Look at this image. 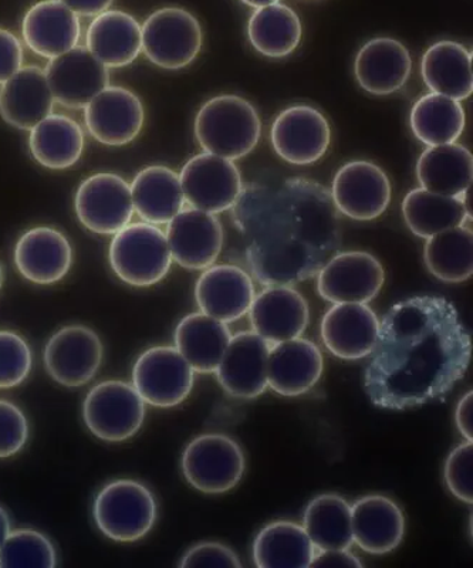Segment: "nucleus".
<instances>
[{"label": "nucleus", "mask_w": 473, "mask_h": 568, "mask_svg": "<svg viewBox=\"0 0 473 568\" xmlns=\"http://www.w3.org/2000/svg\"><path fill=\"white\" fill-rule=\"evenodd\" d=\"M78 17H99L113 4L114 0H59Z\"/></svg>", "instance_id": "09e8293b"}, {"label": "nucleus", "mask_w": 473, "mask_h": 568, "mask_svg": "<svg viewBox=\"0 0 473 568\" xmlns=\"http://www.w3.org/2000/svg\"><path fill=\"white\" fill-rule=\"evenodd\" d=\"M353 542L370 555H386L401 545L405 535V517L390 497L370 495L351 506Z\"/></svg>", "instance_id": "393cba45"}, {"label": "nucleus", "mask_w": 473, "mask_h": 568, "mask_svg": "<svg viewBox=\"0 0 473 568\" xmlns=\"http://www.w3.org/2000/svg\"><path fill=\"white\" fill-rule=\"evenodd\" d=\"M313 568H363V562L354 552L344 550H315L312 560Z\"/></svg>", "instance_id": "de8ad7c7"}, {"label": "nucleus", "mask_w": 473, "mask_h": 568, "mask_svg": "<svg viewBox=\"0 0 473 568\" xmlns=\"http://www.w3.org/2000/svg\"><path fill=\"white\" fill-rule=\"evenodd\" d=\"M85 125L101 144H130L144 125V105L139 95L124 88H107L85 106Z\"/></svg>", "instance_id": "aec40b11"}, {"label": "nucleus", "mask_w": 473, "mask_h": 568, "mask_svg": "<svg viewBox=\"0 0 473 568\" xmlns=\"http://www.w3.org/2000/svg\"><path fill=\"white\" fill-rule=\"evenodd\" d=\"M332 197L338 211L351 220L373 221L390 206L389 176L373 162H349L334 176Z\"/></svg>", "instance_id": "2eb2a0df"}, {"label": "nucleus", "mask_w": 473, "mask_h": 568, "mask_svg": "<svg viewBox=\"0 0 473 568\" xmlns=\"http://www.w3.org/2000/svg\"><path fill=\"white\" fill-rule=\"evenodd\" d=\"M165 236L171 257L190 271H205L222 252V223L210 212L182 210L168 222Z\"/></svg>", "instance_id": "dca6fc26"}, {"label": "nucleus", "mask_w": 473, "mask_h": 568, "mask_svg": "<svg viewBox=\"0 0 473 568\" xmlns=\"http://www.w3.org/2000/svg\"><path fill=\"white\" fill-rule=\"evenodd\" d=\"M271 344L254 332L236 334L229 342L218 368L217 379L229 395L254 399L268 387V359Z\"/></svg>", "instance_id": "a211bd4d"}, {"label": "nucleus", "mask_w": 473, "mask_h": 568, "mask_svg": "<svg viewBox=\"0 0 473 568\" xmlns=\"http://www.w3.org/2000/svg\"><path fill=\"white\" fill-rule=\"evenodd\" d=\"M424 262L431 275L442 282H466L473 273L471 227H452L429 237L424 247Z\"/></svg>", "instance_id": "ea45409f"}, {"label": "nucleus", "mask_w": 473, "mask_h": 568, "mask_svg": "<svg viewBox=\"0 0 473 568\" xmlns=\"http://www.w3.org/2000/svg\"><path fill=\"white\" fill-rule=\"evenodd\" d=\"M3 283H4V271H3L2 263H0V291H2Z\"/></svg>", "instance_id": "864d4df0"}, {"label": "nucleus", "mask_w": 473, "mask_h": 568, "mask_svg": "<svg viewBox=\"0 0 473 568\" xmlns=\"http://www.w3.org/2000/svg\"><path fill=\"white\" fill-rule=\"evenodd\" d=\"M10 532V519L7 514V510L0 506V547H2L3 541L7 540V537Z\"/></svg>", "instance_id": "3c124183"}, {"label": "nucleus", "mask_w": 473, "mask_h": 568, "mask_svg": "<svg viewBox=\"0 0 473 568\" xmlns=\"http://www.w3.org/2000/svg\"><path fill=\"white\" fill-rule=\"evenodd\" d=\"M23 49L17 36L0 29V84L22 69Z\"/></svg>", "instance_id": "49530a36"}, {"label": "nucleus", "mask_w": 473, "mask_h": 568, "mask_svg": "<svg viewBox=\"0 0 473 568\" xmlns=\"http://www.w3.org/2000/svg\"><path fill=\"white\" fill-rule=\"evenodd\" d=\"M380 320L368 304H334L324 314L320 334L325 348L342 359L369 357L378 342Z\"/></svg>", "instance_id": "412c9836"}, {"label": "nucleus", "mask_w": 473, "mask_h": 568, "mask_svg": "<svg viewBox=\"0 0 473 568\" xmlns=\"http://www.w3.org/2000/svg\"><path fill=\"white\" fill-rule=\"evenodd\" d=\"M88 49L105 68H125L141 52V27L131 14L105 10L91 22Z\"/></svg>", "instance_id": "c756f323"}, {"label": "nucleus", "mask_w": 473, "mask_h": 568, "mask_svg": "<svg viewBox=\"0 0 473 568\" xmlns=\"http://www.w3.org/2000/svg\"><path fill=\"white\" fill-rule=\"evenodd\" d=\"M248 313L253 332L271 346L302 337L310 322L306 298L290 286H269L254 294Z\"/></svg>", "instance_id": "6ab92c4d"}, {"label": "nucleus", "mask_w": 473, "mask_h": 568, "mask_svg": "<svg viewBox=\"0 0 473 568\" xmlns=\"http://www.w3.org/2000/svg\"><path fill=\"white\" fill-rule=\"evenodd\" d=\"M261 131L258 111L239 95L211 99L195 119V136L202 150L231 161L251 154Z\"/></svg>", "instance_id": "7ed1b4c3"}, {"label": "nucleus", "mask_w": 473, "mask_h": 568, "mask_svg": "<svg viewBox=\"0 0 473 568\" xmlns=\"http://www.w3.org/2000/svg\"><path fill=\"white\" fill-rule=\"evenodd\" d=\"M195 298L201 313L207 316L227 324L238 322L252 306V277L233 265L208 267L198 278Z\"/></svg>", "instance_id": "4be33fe9"}, {"label": "nucleus", "mask_w": 473, "mask_h": 568, "mask_svg": "<svg viewBox=\"0 0 473 568\" xmlns=\"http://www.w3.org/2000/svg\"><path fill=\"white\" fill-rule=\"evenodd\" d=\"M466 200L434 194L424 187L411 191L403 202L406 226L422 240H429L452 227L466 226V222L471 221Z\"/></svg>", "instance_id": "c9c22d12"}, {"label": "nucleus", "mask_w": 473, "mask_h": 568, "mask_svg": "<svg viewBox=\"0 0 473 568\" xmlns=\"http://www.w3.org/2000/svg\"><path fill=\"white\" fill-rule=\"evenodd\" d=\"M29 149L44 169L68 170L83 154V130L69 116L50 114L30 130Z\"/></svg>", "instance_id": "f704fd0d"}, {"label": "nucleus", "mask_w": 473, "mask_h": 568, "mask_svg": "<svg viewBox=\"0 0 473 568\" xmlns=\"http://www.w3.org/2000/svg\"><path fill=\"white\" fill-rule=\"evenodd\" d=\"M109 258L115 275L134 287L154 286L172 263L165 233L151 223H132L117 232Z\"/></svg>", "instance_id": "20e7f679"}, {"label": "nucleus", "mask_w": 473, "mask_h": 568, "mask_svg": "<svg viewBox=\"0 0 473 568\" xmlns=\"http://www.w3.org/2000/svg\"><path fill=\"white\" fill-rule=\"evenodd\" d=\"M421 73L432 93L456 101L472 95V53L465 45L451 40L431 45L422 58Z\"/></svg>", "instance_id": "2f4dec72"}, {"label": "nucleus", "mask_w": 473, "mask_h": 568, "mask_svg": "<svg viewBox=\"0 0 473 568\" xmlns=\"http://www.w3.org/2000/svg\"><path fill=\"white\" fill-rule=\"evenodd\" d=\"M412 133L429 146L454 144L465 129V111L460 101L426 94L412 106Z\"/></svg>", "instance_id": "58836bf2"}, {"label": "nucleus", "mask_w": 473, "mask_h": 568, "mask_svg": "<svg viewBox=\"0 0 473 568\" xmlns=\"http://www.w3.org/2000/svg\"><path fill=\"white\" fill-rule=\"evenodd\" d=\"M324 358L310 339L298 337L274 344L268 359V387L283 397H299L322 378Z\"/></svg>", "instance_id": "5701e85b"}, {"label": "nucleus", "mask_w": 473, "mask_h": 568, "mask_svg": "<svg viewBox=\"0 0 473 568\" xmlns=\"http://www.w3.org/2000/svg\"><path fill=\"white\" fill-rule=\"evenodd\" d=\"M302 34L298 13L286 4L259 8L249 19V42L266 58L282 59L292 54L299 48Z\"/></svg>", "instance_id": "e433bc0d"}, {"label": "nucleus", "mask_w": 473, "mask_h": 568, "mask_svg": "<svg viewBox=\"0 0 473 568\" xmlns=\"http://www.w3.org/2000/svg\"><path fill=\"white\" fill-rule=\"evenodd\" d=\"M22 33L36 54L54 59L78 45L80 20L59 0H43L24 14Z\"/></svg>", "instance_id": "cd10ccee"}, {"label": "nucleus", "mask_w": 473, "mask_h": 568, "mask_svg": "<svg viewBox=\"0 0 473 568\" xmlns=\"http://www.w3.org/2000/svg\"><path fill=\"white\" fill-rule=\"evenodd\" d=\"M81 225L97 235H115L129 225L134 205L131 187L115 174H95L79 186L74 200Z\"/></svg>", "instance_id": "ddd939ff"}, {"label": "nucleus", "mask_w": 473, "mask_h": 568, "mask_svg": "<svg viewBox=\"0 0 473 568\" xmlns=\"http://www.w3.org/2000/svg\"><path fill=\"white\" fill-rule=\"evenodd\" d=\"M472 464L473 446L466 440L447 455L444 469L447 489L456 499L467 505H472L473 501Z\"/></svg>", "instance_id": "37998d69"}, {"label": "nucleus", "mask_w": 473, "mask_h": 568, "mask_svg": "<svg viewBox=\"0 0 473 568\" xmlns=\"http://www.w3.org/2000/svg\"><path fill=\"white\" fill-rule=\"evenodd\" d=\"M231 338L227 323L203 313L190 314L175 328V348L201 374L215 373Z\"/></svg>", "instance_id": "473e14b6"}, {"label": "nucleus", "mask_w": 473, "mask_h": 568, "mask_svg": "<svg viewBox=\"0 0 473 568\" xmlns=\"http://www.w3.org/2000/svg\"><path fill=\"white\" fill-rule=\"evenodd\" d=\"M384 282V267L378 257L368 252H344L320 268L318 291L333 304H368L379 296Z\"/></svg>", "instance_id": "9b49d317"}, {"label": "nucleus", "mask_w": 473, "mask_h": 568, "mask_svg": "<svg viewBox=\"0 0 473 568\" xmlns=\"http://www.w3.org/2000/svg\"><path fill=\"white\" fill-rule=\"evenodd\" d=\"M94 519L100 531L111 540H140L149 535L155 525V497L140 481H111L95 497Z\"/></svg>", "instance_id": "39448f33"}, {"label": "nucleus", "mask_w": 473, "mask_h": 568, "mask_svg": "<svg viewBox=\"0 0 473 568\" xmlns=\"http://www.w3.org/2000/svg\"><path fill=\"white\" fill-rule=\"evenodd\" d=\"M303 529L315 550H344L353 545L351 506L335 494L315 496L304 510Z\"/></svg>", "instance_id": "4c0bfd02"}, {"label": "nucleus", "mask_w": 473, "mask_h": 568, "mask_svg": "<svg viewBox=\"0 0 473 568\" xmlns=\"http://www.w3.org/2000/svg\"><path fill=\"white\" fill-rule=\"evenodd\" d=\"M364 389L380 408L404 410L446 397L464 378L472 338L454 304L422 296L395 304L380 322Z\"/></svg>", "instance_id": "f257e3e1"}, {"label": "nucleus", "mask_w": 473, "mask_h": 568, "mask_svg": "<svg viewBox=\"0 0 473 568\" xmlns=\"http://www.w3.org/2000/svg\"><path fill=\"white\" fill-rule=\"evenodd\" d=\"M202 28L182 8H164L141 27V50L158 68L180 70L190 65L202 48Z\"/></svg>", "instance_id": "0eeeda50"}, {"label": "nucleus", "mask_w": 473, "mask_h": 568, "mask_svg": "<svg viewBox=\"0 0 473 568\" xmlns=\"http://www.w3.org/2000/svg\"><path fill=\"white\" fill-rule=\"evenodd\" d=\"M83 418L97 438L123 443L139 433L145 418V403L132 385L110 379L90 389Z\"/></svg>", "instance_id": "6e6552de"}, {"label": "nucleus", "mask_w": 473, "mask_h": 568, "mask_svg": "<svg viewBox=\"0 0 473 568\" xmlns=\"http://www.w3.org/2000/svg\"><path fill=\"white\" fill-rule=\"evenodd\" d=\"M273 150L293 165L318 162L332 142L328 119L310 105H293L282 111L271 130Z\"/></svg>", "instance_id": "4468645a"}, {"label": "nucleus", "mask_w": 473, "mask_h": 568, "mask_svg": "<svg viewBox=\"0 0 473 568\" xmlns=\"http://www.w3.org/2000/svg\"><path fill=\"white\" fill-rule=\"evenodd\" d=\"M241 2L248 4V7L259 9L269 7V4L279 3V0H241Z\"/></svg>", "instance_id": "603ef678"}, {"label": "nucleus", "mask_w": 473, "mask_h": 568, "mask_svg": "<svg viewBox=\"0 0 473 568\" xmlns=\"http://www.w3.org/2000/svg\"><path fill=\"white\" fill-rule=\"evenodd\" d=\"M416 176L421 186L434 194L467 197L473 176L471 151L455 142L429 146L416 164Z\"/></svg>", "instance_id": "c85d7f7f"}, {"label": "nucleus", "mask_w": 473, "mask_h": 568, "mask_svg": "<svg viewBox=\"0 0 473 568\" xmlns=\"http://www.w3.org/2000/svg\"><path fill=\"white\" fill-rule=\"evenodd\" d=\"M332 201L324 187L303 180L286 181L278 190H242L233 207L259 283L292 286L318 275L340 245Z\"/></svg>", "instance_id": "f03ea898"}, {"label": "nucleus", "mask_w": 473, "mask_h": 568, "mask_svg": "<svg viewBox=\"0 0 473 568\" xmlns=\"http://www.w3.org/2000/svg\"><path fill=\"white\" fill-rule=\"evenodd\" d=\"M195 372L175 347H152L142 353L132 368V387L145 404L172 408L191 394Z\"/></svg>", "instance_id": "1a4fd4ad"}, {"label": "nucleus", "mask_w": 473, "mask_h": 568, "mask_svg": "<svg viewBox=\"0 0 473 568\" xmlns=\"http://www.w3.org/2000/svg\"><path fill=\"white\" fill-rule=\"evenodd\" d=\"M181 468L192 488L218 495L235 488L245 474L246 460L241 445L231 436L205 434L188 444Z\"/></svg>", "instance_id": "423d86ee"}, {"label": "nucleus", "mask_w": 473, "mask_h": 568, "mask_svg": "<svg viewBox=\"0 0 473 568\" xmlns=\"http://www.w3.org/2000/svg\"><path fill=\"white\" fill-rule=\"evenodd\" d=\"M54 98L48 78L36 65L22 68L2 84L0 115L14 129L30 131L52 114Z\"/></svg>", "instance_id": "bb28decb"}, {"label": "nucleus", "mask_w": 473, "mask_h": 568, "mask_svg": "<svg viewBox=\"0 0 473 568\" xmlns=\"http://www.w3.org/2000/svg\"><path fill=\"white\" fill-rule=\"evenodd\" d=\"M411 70L409 49L390 38L370 40L360 49L354 62L360 88L373 95H389L403 89Z\"/></svg>", "instance_id": "a878e982"}, {"label": "nucleus", "mask_w": 473, "mask_h": 568, "mask_svg": "<svg viewBox=\"0 0 473 568\" xmlns=\"http://www.w3.org/2000/svg\"><path fill=\"white\" fill-rule=\"evenodd\" d=\"M29 438L27 417L17 405L0 399V458L17 455Z\"/></svg>", "instance_id": "c03bdc74"}, {"label": "nucleus", "mask_w": 473, "mask_h": 568, "mask_svg": "<svg viewBox=\"0 0 473 568\" xmlns=\"http://www.w3.org/2000/svg\"><path fill=\"white\" fill-rule=\"evenodd\" d=\"M314 555L308 532L294 521H272L253 541V561L258 568H309Z\"/></svg>", "instance_id": "72a5a7b5"}, {"label": "nucleus", "mask_w": 473, "mask_h": 568, "mask_svg": "<svg viewBox=\"0 0 473 568\" xmlns=\"http://www.w3.org/2000/svg\"><path fill=\"white\" fill-rule=\"evenodd\" d=\"M14 265L29 282L43 286L58 283L73 265V247L62 232L48 226L34 227L18 241Z\"/></svg>", "instance_id": "b1692460"}, {"label": "nucleus", "mask_w": 473, "mask_h": 568, "mask_svg": "<svg viewBox=\"0 0 473 568\" xmlns=\"http://www.w3.org/2000/svg\"><path fill=\"white\" fill-rule=\"evenodd\" d=\"M58 565L52 541L36 530L10 531L0 547V568L42 567L54 568Z\"/></svg>", "instance_id": "a19ab883"}, {"label": "nucleus", "mask_w": 473, "mask_h": 568, "mask_svg": "<svg viewBox=\"0 0 473 568\" xmlns=\"http://www.w3.org/2000/svg\"><path fill=\"white\" fill-rule=\"evenodd\" d=\"M132 205L151 225H164L184 210L180 175L162 165L147 166L131 184Z\"/></svg>", "instance_id": "7c9ffc66"}, {"label": "nucleus", "mask_w": 473, "mask_h": 568, "mask_svg": "<svg viewBox=\"0 0 473 568\" xmlns=\"http://www.w3.org/2000/svg\"><path fill=\"white\" fill-rule=\"evenodd\" d=\"M32 352L19 334L0 329V389L18 387L32 369Z\"/></svg>", "instance_id": "79ce46f5"}, {"label": "nucleus", "mask_w": 473, "mask_h": 568, "mask_svg": "<svg viewBox=\"0 0 473 568\" xmlns=\"http://www.w3.org/2000/svg\"><path fill=\"white\" fill-rule=\"evenodd\" d=\"M103 363V344L85 326L60 328L44 348V367L56 383L68 388L89 384Z\"/></svg>", "instance_id": "f8f14e48"}, {"label": "nucleus", "mask_w": 473, "mask_h": 568, "mask_svg": "<svg viewBox=\"0 0 473 568\" xmlns=\"http://www.w3.org/2000/svg\"><path fill=\"white\" fill-rule=\"evenodd\" d=\"M473 394L472 390L470 393H466L464 397L460 399V403H457L456 413H455V420L457 429H460V433L466 440H470L472 443V415H473Z\"/></svg>", "instance_id": "8fccbe9b"}, {"label": "nucleus", "mask_w": 473, "mask_h": 568, "mask_svg": "<svg viewBox=\"0 0 473 568\" xmlns=\"http://www.w3.org/2000/svg\"><path fill=\"white\" fill-rule=\"evenodd\" d=\"M182 568H242L239 557L221 542L205 541L191 547L182 557Z\"/></svg>", "instance_id": "a18cd8bd"}, {"label": "nucleus", "mask_w": 473, "mask_h": 568, "mask_svg": "<svg viewBox=\"0 0 473 568\" xmlns=\"http://www.w3.org/2000/svg\"><path fill=\"white\" fill-rule=\"evenodd\" d=\"M180 181L187 204L213 215L232 210L243 190L241 172L233 161L208 152L187 162Z\"/></svg>", "instance_id": "9d476101"}, {"label": "nucleus", "mask_w": 473, "mask_h": 568, "mask_svg": "<svg viewBox=\"0 0 473 568\" xmlns=\"http://www.w3.org/2000/svg\"><path fill=\"white\" fill-rule=\"evenodd\" d=\"M44 73L54 101L69 109H85L110 84L105 65L79 45L52 59Z\"/></svg>", "instance_id": "f3484780"}]
</instances>
